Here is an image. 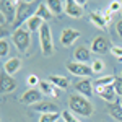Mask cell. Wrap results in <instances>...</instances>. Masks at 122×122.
I'll list each match as a JSON object with an SVG mask.
<instances>
[{
  "mask_svg": "<svg viewBox=\"0 0 122 122\" xmlns=\"http://www.w3.org/2000/svg\"><path fill=\"white\" fill-rule=\"evenodd\" d=\"M103 16H104V20H106V23L109 25V21H111V16H112V11L107 8L106 11H103Z\"/></svg>",
  "mask_w": 122,
  "mask_h": 122,
  "instance_id": "33",
  "label": "cell"
},
{
  "mask_svg": "<svg viewBox=\"0 0 122 122\" xmlns=\"http://www.w3.org/2000/svg\"><path fill=\"white\" fill-rule=\"evenodd\" d=\"M91 68H93V73H101V72L104 70V62L99 60V59H96V60H93Z\"/></svg>",
  "mask_w": 122,
  "mask_h": 122,
  "instance_id": "26",
  "label": "cell"
},
{
  "mask_svg": "<svg viewBox=\"0 0 122 122\" xmlns=\"http://www.w3.org/2000/svg\"><path fill=\"white\" fill-rule=\"evenodd\" d=\"M36 16H39L41 20H44V21H47V20H51L54 15L51 13V10H49V7H47L46 2H41L39 3L38 10H36Z\"/></svg>",
  "mask_w": 122,
  "mask_h": 122,
  "instance_id": "23",
  "label": "cell"
},
{
  "mask_svg": "<svg viewBox=\"0 0 122 122\" xmlns=\"http://www.w3.org/2000/svg\"><path fill=\"white\" fill-rule=\"evenodd\" d=\"M68 106H70V111L85 117H90L93 114V104L88 101V98H85L81 94H72L68 98Z\"/></svg>",
  "mask_w": 122,
  "mask_h": 122,
  "instance_id": "2",
  "label": "cell"
},
{
  "mask_svg": "<svg viewBox=\"0 0 122 122\" xmlns=\"http://www.w3.org/2000/svg\"><path fill=\"white\" fill-rule=\"evenodd\" d=\"M34 111L41 114H54L59 112V107L54 101H41V103L34 104Z\"/></svg>",
  "mask_w": 122,
  "mask_h": 122,
  "instance_id": "12",
  "label": "cell"
},
{
  "mask_svg": "<svg viewBox=\"0 0 122 122\" xmlns=\"http://www.w3.org/2000/svg\"><path fill=\"white\" fill-rule=\"evenodd\" d=\"M121 8H122V2H116V0H114V2L109 3V10H111V11H119Z\"/></svg>",
  "mask_w": 122,
  "mask_h": 122,
  "instance_id": "31",
  "label": "cell"
},
{
  "mask_svg": "<svg viewBox=\"0 0 122 122\" xmlns=\"http://www.w3.org/2000/svg\"><path fill=\"white\" fill-rule=\"evenodd\" d=\"M78 38H80V31L72 29V28H65L62 31V34H60V44L65 47H70Z\"/></svg>",
  "mask_w": 122,
  "mask_h": 122,
  "instance_id": "9",
  "label": "cell"
},
{
  "mask_svg": "<svg viewBox=\"0 0 122 122\" xmlns=\"http://www.w3.org/2000/svg\"><path fill=\"white\" fill-rule=\"evenodd\" d=\"M121 11H122V8H121Z\"/></svg>",
  "mask_w": 122,
  "mask_h": 122,
  "instance_id": "36",
  "label": "cell"
},
{
  "mask_svg": "<svg viewBox=\"0 0 122 122\" xmlns=\"http://www.w3.org/2000/svg\"><path fill=\"white\" fill-rule=\"evenodd\" d=\"M75 90L78 93L85 96V98H91L93 96V85L88 78H83V80H78L75 83Z\"/></svg>",
  "mask_w": 122,
  "mask_h": 122,
  "instance_id": "11",
  "label": "cell"
},
{
  "mask_svg": "<svg viewBox=\"0 0 122 122\" xmlns=\"http://www.w3.org/2000/svg\"><path fill=\"white\" fill-rule=\"evenodd\" d=\"M0 83H2V93H11L13 90H16V80L11 75H7L5 72L0 76Z\"/></svg>",
  "mask_w": 122,
  "mask_h": 122,
  "instance_id": "13",
  "label": "cell"
},
{
  "mask_svg": "<svg viewBox=\"0 0 122 122\" xmlns=\"http://www.w3.org/2000/svg\"><path fill=\"white\" fill-rule=\"evenodd\" d=\"M119 62H122V57H121V59H119Z\"/></svg>",
  "mask_w": 122,
  "mask_h": 122,
  "instance_id": "35",
  "label": "cell"
},
{
  "mask_svg": "<svg viewBox=\"0 0 122 122\" xmlns=\"http://www.w3.org/2000/svg\"><path fill=\"white\" fill-rule=\"evenodd\" d=\"M116 29H117V33H119V36L122 38V20H119V21H117V26H116Z\"/></svg>",
  "mask_w": 122,
  "mask_h": 122,
  "instance_id": "34",
  "label": "cell"
},
{
  "mask_svg": "<svg viewBox=\"0 0 122 122\" xmlns=\"http://www.w3.org/2000/svg\"><path fill=\"white\" fill-rule=\"evenodd\" d=\"M11 41L20 52H26L31 46V33L28 31V28L21 26V28L15 29V33L11 34Z\"/></svg>",
  "mask_w": 122,
  "mask_h": 122,
  "instance_id": "3",
  "label": "cell"
},
{
  "mask_svg": "<svg viewBox=\"0 0 122 122\" xmlns=\"http://www.w3.org/2000/svg\"><path fill=\"white\" fill-rule=\"evenodd\" d=\"M83 5L85 2L67 0V2H64V11L72 18H81L83 16Z\"/></svg>",
  "mask_w": 122,
  "mask_h": 122,
  "instance_id": "6",
  "label": "cell"
},
{
  "mask_svg": "<svg viewBox=\"0 0 122 122\" xmlns=\"http://www.w3.org/2000/svg\"><path fill=\"white\" fill-rule=\"evenodd\" d=\"M91 49H93V52H96V54H106L107 51H111V44H109V41L106 38L99 36V38H96L93 41Z\"/></svg>",
  "mask_w": 122,
  "mask_h": 122,
  "instance_id": "14",
  "label": "cell"
},
{
  "mask_svg": "<svg viewBox=\"0 0 122 122\" xmlns=\"http://www.w3.org/2000/svg\"><path fill=\"white\" fill-rule=\"evenodd\" d=\"M111 52H112L117 59H121L122 57V47L121 46H114V47H111Z\"/></svg>",
  "mask_w": 122,
  "mask_h": 122,
  "instance_id": "32",
  "label": "cell"
},
{
  "mask_svg": "<svg viewBox=\"0 0 122 122\" xmlns=\"http://www.w3.org/2000/svg\"><path fill=\"white\" fill-rule=\"evenodd\" d=\"M96 93L99 94V98L104 99L107 104H112V101L116 99V90H114V85H107V86H96Z\"/></svg>",
  "mask_w": 122,
  "mask_h": 122,
  "instance_id": "10",
  "label": "cell"
},
{
  "mask_svg": "<svg viewBox=\"0 0 122 122\" xmlns=\"http://www.w3.org/2000/svg\"><path fill=\"white\" fill-rule=\"evenodd\" d=\"M39 44H41V51L46 57L54 54V41H52V34H51V28L49 25L44 23V26L39 31Z\"/></svg>",
  "mask_w": 122,
  "mask_h": 122,
  "instance_id": "4",
  "label": "cell"
},
{
  "mask_svg": "<svg viewBox=\"0 0 122 122\" xmlns=\"http://www.w3.org/2000/svg\"><path fill=\"white\" fill-rule=\"evenodd\" d=\"M114 90L117 96H122V76H116L114 80Z\"/></svg>",
  "mask_w": 122,
  "mask_h": 122,
  "instance_id": "28",
  "label": "cell"
},
{
  "mask_svg": "<svg viewBox=\"0 0 122 122\" xmlns=\"http://www.w3.org/2000/svg\"><path fill=\"white\" fill-rule=\"evenodd\" d=\"M20 67H21V59L11 57V59H8V60L3 64V72H5L7 75H15L20 70Z\"/></svg>",
  "mask_w": 122,
  "mask_h": 122,
  "instance_id": "16",
  "label": "cell"
},
{
  "mask_svg": "<svg viewBox=\"0 0 122 122\" xmlns=\"http://www.w3.org/2000/svg\"><path fill=\"white\" fill-rule=\"evenodd\" d=\"M116 76H103V78H98L96 80V86H107V85H114Z\"/></svg>",
  "mask_w": 122,
  "mask_h": 122,
  "instance_id": "25",
  "label": "cell"
},
{
  "mask_svg": "<svg viewBox=\"0 0 122 122\" xmlns=\"http://www.w3.org/2000/svg\"><path fill=\"white\" fill-rule=\"evenodd\" d=\"M20 101L23 104H38L42 101V93L38 88H29L28 91H25V93L21 94Z\"/></svg>",
  "mask_w": 122,
  "mask_h": 122,
  "instance_id": "8",
  "label": "cell"
},
{
  "mask_svg": "<svg viewBox=\"0 0 122 122\" xmlns=\"http://www.w3.org/2000/svg\"><path fill=\"white\" fill-rule=\"evenodd\" d=\"M39 81H41V80H39L36 75H28V80H26V83H28L31 88H34V86H39Z\"/></svg>",
  "mask_w": 122,
  "mask_h": 122,
  "instance_id": "29",
  "label": "cell"
},
{
  "mask_svg": "<svg viewBox=\"0 0 122 122\" xmlns=\"http://www.w3.org/2000/svg\"><path fill=\"white\" fill-rule=\"evenodd\" d=\"M44 20H41L39 16H33V18H29L28 21H26V28H28L29 33H36V31H41V28L44 26Z\"/></svg>",
  "mask_w": 122,
  "mask_h": 122,
  "instance_id": "19",
  "label": "cell"
},
{
  "mask_svg": "<svg viewBox=\"0 0 122 122\" xmlns=\"http://www.w3.org/2000/svg\"><path fill=\"white\" fill-rule=\"evenodd\" d=\"M59 117H62V114H59V112H54V114H41L39 122H57Z\"/></svg>",
  "mask_w": 122,
  "mask_h": 122,
  "instance_id": "24",
  "label": "cell"
},
{
  "mask_svg": "<svg viewBox=\"0 0 122 122\" xmlns=\"http://www.w3.org/2000/svg\"><path fill=\"white\" fill-rule=\"evenodd\" d=\"M39 88H41V93H42V94L52 96V98H57V96H59L57 86H54L51 81H44V80H41V81H39Z\"/></svg>",
  "mask_w": 122,
  "mask_h": 122,
  "instance_id": "17",
  "label": "cell"
},
{
  "mask_svg": "<svg viewBox=\"0 0 122 122\" xmlns=\"http://www.w3.org/2000/svg\"><path fill=\"white\" fill-rule=\"evenodd\" d=\"M49 81L54 85V86H57L59 90H67L68 85H70L67 76H59V75H51L49 76Z\"/></svg>",
  "mask_w": 122,
  "mask_h": 122,
  "instance_id": "22",
  "label": "cell"
},
{
  "mask_svg": "<svg viewBox=\"0 0 122 122\" xmlns=\"http://www.w3.org/2000/svg\"><path fill=\"white\" fill-rule=\"evenodd\" d=\"M8 51H10L8 41H7V39H0V56L5 57L7 54H8Z\"/></svg>",
  "mask_w": 122,
  "mask_h": 122,
  "instance_id": "27",
  "label": "cell"
},
{
  "mask_svg": "<svg viewBox=\"0 0 122 122\" xmlns=\"http://www.w3.org/2000/svg\"><path fill=\"white\" fill-rule=\"evenodd\" d=\"M46 3H47V7H49L51 13L54 16H60L62 13H65L64 11V2H60V0H49Z\"/></svg>",
  "mask_w": 122,
  "mask_h": 122,
  "instance_id": "21",
  "label": "cell"
},
{
  "mask_svg": "<svg viewBox=\"0 0 122 122\" xmlns=\"http://www.w3.org/2000/svg\"><path fill=\"white\" fill-rule=\"evenodd\" d=\"M16 7H18V2H11V0L0 2V23L2 25L15 21V18H16Z\"/></svg>",
  "mask_w": 122,
  "mask_h": 122,
  "instance_id": "5",
  "label": "cell"
},
{
  "mask_svg": "<svg viewBox=\"0 0 122 122\" xmlns=\"http://www.w3.org/2000/svg\"><path fill=\"white\" fill-rule=\"evenodd\" d=\"M73 57H75V62H80V64H86L88 65V62L91 60V52H90V49H86L85 46H80V47L75 49Z\"/></svg>",
  "mask_w": 122,
  "mask_h": 122,
  "instance_id": "15",
  "label": "cell"
},
{
  "mask_svg": "<svg viewBox=\"0 0 122 122\" xmlns=\"http://www.w3.org/2000/svg\"><path fill=\"white\" fill-rule=\"evenodd\" d=\"M107 112L112 119H116L117 122H122V103L107 104Z\"/></svg>",
  "mask_w": 122,
  "mask_h": 122,
  "instance_id": "20",
  "label": "cell"
},
{
  "mask_svg": "<svg viewBox=\"0 0 122 122\" xmlns=\"http://www.w3.org/2000/svg\"><path fill=\"white\" fill-rule=\"evenodd\" d=\"M90 21L93 23L96 28L99 29H107V23H106V20H104L103 13H99V11H91V15H90Z\"/></svg>",
  "mask_w": 122,
  "mask_h": 122,
  "instance_id": "18",
  "label": "cell"
},
{
  "mask_svg": "<svg viewBox=\"0 0 122 122\" xmlns=\"http://www.w3.org/2000/svg\"><path fill=\"white\" fill-rule=\"evenodd\" d=\"M67 70L76 76H90L93 75V68L86 64H80V62H68L67 64Z\"/></svg>",
  "mask_w": 122,
  "mask_h": 122,
  "instance_id": "7",
  "label": "cell"
},
{
  "mask_svg": "<svg viewBox=\"0 0 122 122\" xmlns=\"http://www.w3.org/2000/svg\"><path fill=\"white\" fill-rule=\"evenodd\" d=\"M38 7H39V2H34V0H29V2L20 0L18 7H16V18H15V26H16V29L21 28L23 23H26L29 18H33L36 15Z\"/></svg>",
  "mask_w": 122,
  "mask_h": 122,
  "instance_id": "1",
  "label": "cell"
},
{
  "mask_svg": "<svg viewBox=\"0 0 122 122\" xmlns=\"http://www.w3.org/2000/svg\"><path fill=\"white\" fill-rule=\"evenodd\" d=\"M62 119H64L65 122H80L73 114H70L68 111H64V112H62Z\"/></svg>",
  "mask_w": 122,
  "mask_h": 122,
  "instance_id": "30",
  "label": "cell"
}]
</instances>
